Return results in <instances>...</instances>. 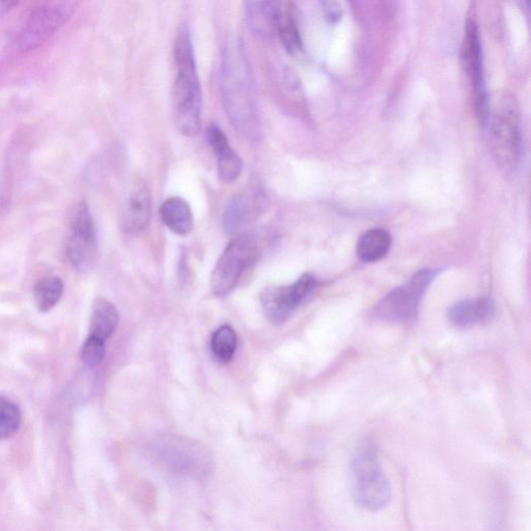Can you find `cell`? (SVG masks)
Returning <instances> with one entry per match:
<instances>
[{
    "mask_svg": "<svg viewBox=\"0 0 531 531\" xmlns=\"http://www.w3.org/2000/svg\"><path fill=\"white\" fill-rule=\"evenodd\" d=\"M177 77L173 89L174 120L181 134L198 135L202 126V89L188 26L181 25L176 36Z\"/></svg>",
    "mask_w": 531,
    "mask_h": 531,
    "instance_id": "obj_1",
    "label": "cell"
},
{
    "mask_svg": "<svg viewBox=\"0 0 531 531\" xmlns=\"http://www.w3.org/2000/svg\"><path fill=\"white\" fill-rule=\"evenodd\" d=\"M350 473L352 495L357 507L368 512H379L388 507L391 485L373 439L359 443L351 458Z\"/></svg>",
    "mask_w": 531,
    "mask_h": 531,
    "instance_id": "obj_2",
    "label": "cell"
},
{
    "mask_svg": "<svg viewBox=\"0 0 531 531\" xmlns=\"http://www.w3.org/2000/svg\"><path fill=\"white\" fill-rule=\"evenodd\" d=\"M149 454L167 473L193 481L207 479L214 465L212 453L204 444L174 435L156 438L149 446Z\"/></svg>",
    "mask_w": 531,
    "mask_h": 531,
    "instance_id": "obj_3",
    "label": "cell"
},
{
    "mask_svg": "<svg viewBox=\"0 0 531 531\" xmlns=\"http://www.w3.org/2000/svg\"><path fill=\"white\" fill-rule=\"evenodd\" d=\"M490 146L494 159L505 172H514L522 150L519 105L512 95H503L490 110Z\"/></svg>",
    "mask_w": 531,
    "mask_h": 531,
    "instance_id": "obj_4",
    "label": "cell"
},
{
    "mask_svg": "<svg viewBox=\"0 0 531 531\" xmlns=\"http://www.w3.org/2000/svg\"><path fill=\"white\" fill-rule=\"evenodd\" d=\"M438 273V269L419 270L409 282L388 293L376 305V318L390 323L414 320L425 293Z\"/></svg>",
    "mask_w": 531,
    "mask_h": 531,
    "instance_id": "obj_5",
    "label": "cell"
},
{
    "mask_svg": "<svg viewBox=\"0 0 531 531\" xmlns=\"http://www.w3.org/2000/svg\"><path fill=\"white\" fill-rule=\"evenodd\" d=\"M260 256L255 239L240 237L232 241L219 258L211 277L212 292L225 297L237 287L244 271L253 265Z\"/></svg>",
    "mask_w": 531,
    "mask_h": 531,
    "instance_id": "obj_6",
    "label": "cell"
},
{
    "mask_svg": "<svg viewBox=\"0 0 531 531\" xmlns=\"http://www.w3.org/2000/svg\"><path fill=\"white\" fill-rule=\"evenodd\" d=\"M318 286V281L313 275L303 274L291 286L266 288L261 301L269 321L275 325L287 322L298 307L313 296Z\"/></svg>",
    "mask_w": 531,
    "mask_h": 531,
    "instance_id": "obj_7",
    "label": "cell"
},
{
    "mask_svg": "<svg viewBox=\"0 0 531 531\" xmlns=\"http://www.w3.org/2000/svg\"><path fill=\"white\" fill-rule=\"evenodd\" d=\"M75 8L74 2H48L40 6L25 23L18 38L19 47L29 51L44 44L68 21Z\"/></svg>",
    "mask_w": 531,
    "mask_h": 531,
    "instance_id": "obj_8",
    "label": "cell"
},
{
    "mask_svg": "<svg viewBox=\"0 0 531 531\" xmlns=\"http://www.w3.org/2000/svg\"><path fill=\"white\" fill-rule=\"evenodd\" d=\"M462 63L471 81L475 110H477L480 122L485 125L488 122L490 110L484 78L482 43L478 24L474 20H469L466 25Z\"/></svg>",
    "mask_w": 531,
    "mask_h": 531,
    "instance_id": "obj_9",
    "label": "cell"
},
{
    "mask_svg": "<svg viewBox=\"0 0 531 531\" xmlns=\"http://www.w3.org/2000/svg\"><path fill=\"white\" fill-rule=\"evenodd\" d=\"M67 251L70 261L80 271L91 269L96 261V231L93 217L86 205L81 204L75 210Z\"/></svg>",
    "mask_w": 531,
    "mask_h": 531,
    "instance_id": "obj_10",
    "label": "cell"
},
{
    "mask_svg": "<svg viewBox=\"0 0 531 531\" xmlns=\"http://www.w3.org/2000/svg\"><path fill=\"white\" fill-rule=\"evenodd\" d=\"M227 74L225 93L228 95V110L232 119L235 120L236 126L239 129L243 128L246 132L251 133V128L255 126V110L253 101L249 98V91L246 86V81L236 76L234 70L229 66L226 68Z\"/></svg>",
    "mask_w": 531,
    "mask_h": 531,
    "instance_id": "obj_11",
    "label": "cell"
},
{
    "mask_svg": "<svg viewBox=\"0 0 531 531\" xmlns=\"http://www.w3.org/2000/svg\"><path fill=\"white\" fill-rule=\"evenodd\" d=\"M152 212V194L147 183L137 180L129 192L126 206V228L133 234L144 232L148 227Z\"/></svg>",
    "mask_w": 531,
    "mask_h": 531,
    "instance_id": "obj_12",
    "label": "cell"
},
{
    "mask_svg": "<svg viewBox=\"0 0 531 531\" xmlns=\"http://www.w3.org/2000/svg\"><path fill=\"white\" fill-rule=\"evenodd\" d=\"M285 5L278 2H248L245 5L246 22L255 35L269 39L277 34Z\"/></svg>",
    "mask_w": 531,
    "mask_h": 531,
    "instance_id": "obj_13",
    "label": "cell"
},
{
    "mask_svg": "<svg viewBox=\"0 0 531 531\" xmlns=\"http://www.w3.org/2000/svg\"><path fill=\"white\" fill-rule=\"evenodd\" d=\"M496 313L494 302L489 298H471L455 303L447 316L459 327L490 323Z\"/></svg>",
    "mask_w": 531,
    "mask_h": 531,
    "instance_id": "obj_14",
    "label": "cell"
},
{
    "mask_svg": "<svg viewBox=\"0 0 531 531\" xmlns=\"http://www.w3.org/2000/svg\"><path fill=\"white\" fill-rule=\"evenodd\" d=\"M160 217L166 228L177 235L186 236L193 229L192 210L182 198L167 199L160 207Z\"/></svg>",
    "mask_w": 531,
    "mask_h": 531,
    "instance_id": "obj_15",
    "label": "cell"
},
{
    "mask_svg": "<svg viewBox=\"0 0 531 531\" xmlns=\"http://www.w3.org/2000/svg\"><path fill=\"white\" fill-rule=\"evenodd\" d=\"M118 324L117 307L104 298L96 299L92 309L90 335L106 342L113 337Z\"/></svg>",
    "mask_w": 531,
    "mask_h": 531,
    "instance_id": "obj_16",
    "label": "cell"
},
{
    "mask_svg": "<svg viewBox=\"0 0 531 531\" xmlns=\"http://www.w3.org/2000/svg\"><path fill=\"white\" fill-rule=\"evenodd\" d=\"M390 247V234L384 229H373L359 238L356 253L362 262L375 263L386 257Z\"/></svg>",
    "mask_w": 531,
    "mask_h": 531,
    "instance_id": "obj_17",
    "label": "cell"
},
{
    "mask_svg": "<svg viewBox=\"0 0 531 531\" xmlns=\"http://www.w3.org/2000/svg\"><path fill=\"white\" fill-rule=\"evenodd\" d=\"M64 293V283L60 277L42 279L34 289V299L38 310L47 313L57 305Z\"/></svg>",
    "mask_w": 531,
    "mask_h": 531,
    "instance_id": "obj_18",
    "label": "cell"
},
{
    "mask_svg": "<svg viewBox=\"0 0 531 531\" xmlns=\"http://www.w3.org/2000/svg\"><path fill=\"white\" fill-rule=\"evenodd\" d=\"M237 343L235 330L229 325H223L213 333L211 349L218 361L228 363L235 355Z\"/></svg>",
    "mask_w": 531,
    "mask_h": 531,
    "instance_id": "obj_19",
    "label": "cell"
},
{
    "mask_svg": "<svg viewBox=\"0 0 531 531\" xmlns=\"http://www.w3.org/2000/svg\"><path fill=\"white\" fill-rule=\"evenodd\" d=\"M277 35L287 51L297 54L302 51V40L298 29L297 20L291 7H285L281 21H279Z\"/></svg>",
    "mask_w": 531,
    "mask_h": 531,
    "instance_id": "obj_20",
    "label": "cell"
},
{
    "mask_svg": "<svg viewBox=\"0 0 531 531\" xmlns=\"http://www.w3.org/2000/svg\"><path fill=\"white\" fill-rule=\"evenodd\" d=\"M217 159V170L219 178L223 182H234L243 170V163L240 156L233 150L231 145L222 147L214 151Z\"/></svg>",
    "mask_w": 531,
    "mask_h": 531,
    "instance_id": "obj_21",
    "label": "cell"
},
{
    "mask_svg": "<svg viewBox=\"0 0 531 531\" xmlns=\"http://www.w3.org/2000/svg\"><path fill=\"white\" fill-rule=\"evenodd\" d=\"M21 422L19 407L12 401L0 397V440L13 437L19 431Z\"/></svg>",
    "mask_w": 531,
    "mask_h": 531,
    "instance_id": "obj_22",
    "label": "cell"
},
{
    "mask_svg": "<svg viewBox=\"0 0 531 531\" xmlns=\"http://www.w3.org/2000/svg\"><path fill=\"white\" fill-rule=\"evenodd\" d=\"M105 352V342L89 335L81 349L82 362L89 368H96L101 365Z\"/></svg>",
    "mask_w": 531,
    "mask_h": 531,
    "instance_id": "obj_23",
    "label": "cell"
},
{
    "mask_svg": "<svg viewBox=\"0 0 531 531\" xmlns=\"http://www.w3.org/2000/svg\"><path fill=\"white\" fill-rule=\"evenodd\" d=\"M245 218V206L240 198L232 199L229 203L225 217H223V225L228 233L236 232L241 226Z\"/></svg>",
    "mask_w": 531,
    "mask_h": 531,
    "instance_id": "obj_24",
    "label": "cell"
}]
</instances>
